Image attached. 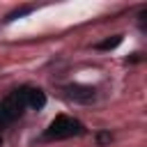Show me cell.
<instances>
[{
	"mask_svg": "<svg viewBox=\"0 0 147 147\" xmlns=\"http://www.w3.org/2000/svg\"><path fill=\"white\" fill-rule=\"evenodd\" d=\"M25 108H28V106H25L23 87H21V90H14L11 94H7V96H5V101L0 103V110H2V115H5V119H7V122H11V119L21 117Z\"/></svg>",
	"mask_w": 147,
	"mask_h": 147,
	"instance_id": "2",
	"label": "cell"
},
{
	"mask_svg": "<svg viewBox=\"0 0 147 147\" xmlns=\"http://www.w3.org/2000/svg\"><path fill=\"white\" fill-rule=\"evenodd\" d=\"M32 11V7H21V9H16V11H11L5 21H14V18H21V16H25V14H30Z\"/></svg>",
	"mask_w": 147,
	"mask_h": 147,
	"instance_id": "6",
	"label": "cell"
},
{
	"mask_svg": "<svg viewBox=\"0 0 147 147\" xmlns=\"http://www.w3.org/2000/svg\"><path fill=\"white\" fill-rule=\"evenodd\" d=\"M80 133H83V124L78 119H74L69 115H57L44 131V138L46 140H64V138H74Z\"/></svg>",
	"mask_w": 147,
	"mask_h": 147,
	"instance_id": "1",
	"label": "cell"
},
{
	"mask_svg": "<svg viewBox=\"0 0 147 147\" xmlns=\"http://www.w3.org/2000/svg\"><path fill=\"white\" fill-rule=\"evenodd\" d=\"M64 94H67L69 99L78 101V103H90V101H94V96H96V90H94L92 85L74 83V85H67V87H64Z\"/></svg>",
	"mask_w": 147,
	"mask_h": 147,
	"instance_id": "3",
	"label": "cell"
},
{
	"mask_svg": "<svg viewBox=\"0 0 147 147\" xmlns=\"http://www.w3.org/2000/svg\"><path fill=\"white\" fill-rule=\"evenodd\" d=\"M7 126V119H5V115H2V110H0V129H5Z\"/></svg>",
	"mask_w": 147,
	"mask_h": 147,
	"instance_id": "7",
	"label": "cell"
},
{
	"mask_svg": "<svg viewBox=\"0 0 147 147\" xmlns=\"http://www.w3.org/2000/svg\"><path fill=\"white\" fill-rule=\"evenodd\" d=\"M23 96H25V106L28 108H44L46 106V94L39 90V87H23Z\"/></svg>",
	"mask_w": 147,
	"mask_h": 147,
	"instance_id": "4",
	"label": "cell"
},
{
	"mask_svg": "<svg viewBox=\"0 0 147 147\" xmlns=\"http://www.w3.org/2000/svg\"><path fill=\"white\" fill-rule=\"evenodd\" d=\"M119 44H122V34H115V37H110V39L99 41V44H96V48H99V51H113V48H117Z\"/></svg>",
	"mask_w": 147,
	"mask_h": 147,
	"instance_id": "5",
	"label": "cell"
},
{
	"mask_svg": "<svg viewBox=\"0 0 147 147\" xmlns=\"http://www.w3.org/2000/svg\"><path fill=\"white\" fill-rule=\"evenodd\" d=\"M0 147H2V140H0Z\"/></svg>",
	"mask_w": 147,
	"mask_h": 147,
	"instance_id": "8",
	"label": "cell"
}]
</instances>
